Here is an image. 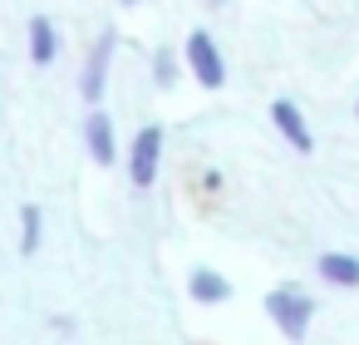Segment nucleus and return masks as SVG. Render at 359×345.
<instances>
[{
	"instance_id": "obj_1",
	"label": "nucleus",
	"mask_w": 359,
	"mask_h": 345,
	"mask_svg": "<svg viewBox=\"0 0 359 345\" xmlns=\"http://www.w3.org/2000/svg\"><path fill=\"white\" fill-rule=\"evenodd\" d=\"M266 315L280 325V335H285V340H305V330H310V320H315V301H310L305 291L280 286V291H271V296H266Z\"/></svg>"
},
{
	"instance_id": "obj_2",
	"label": "nucleus",
	"mask_w": 359,
	"mask_h": 345,
	"mask_svg": "<svg viewBox=\"0 0 359 345\" xmlns=\"http://www.w3.org/2000/svg\"><path fill=\"white\" fill-rule=\"evenodd\" d=\"M182 55H187V70H192V79L202 89H222L226 84V60H222V50H217V40L207 30H192Z\"/></svg>"
},
{
	"instance_id": "obj_3",
	"label": "nucleus",
	"mask_w": 359,
	"mask_h": 345,
	"mask_svg": "<svg viewBox=\"0 0 359 345\" xmlns=\"http://www.w3.org/2000/svg\"><path fill=\"white\" fill-rule=\"evenodd\" d=\"M158 163H163V129L148 124V129H138V138L128 148V178H133L138 193L158 183Z\"/></svg>"
},
{
	"instance_id": "obj_4",
	"label": "nucleus",
	"mask_w": 359,
	"mask_h": 345,
	"mask_svg": "<svg viewBox=\"0 0 359 345\" xmlns=\"http://www.w3.org/2000/svg\"><path fill=\"white\" fill-rule=\"evenodd\" d=\"M109 60H114V30H104L89 50V65H84V79H79V94L84 104H99L104 99V84H109Z\"/></svg>"
},
{
	"instance_id": "obj_5",
	"label": "nucleus",
	"mask_w": 359,
	"mask_h": 345,
	"mask_svg": "<svg viewBox=\"0 0 359 345\" xmlns=\"http://www.w3.org/2000/svg\"><path fill=\"white\" fill-rule=\"evenodd\" d=\"M271 124L280 129V138H285L295 153H315V134H310L305 114H300L290 99H276V104H271Z\"/></svg>"
},
{
	"instance_id": "obj_6",
	"label": "nucleus",
	"mask_w": 359,
	"mask_h": 345,
	"mask_svg": "<svg viewBox=\"0 0 359 345\" xmlns=\"http://www.w3.org/2000/svg\"><path fill=\"white\" fill-rule=\"evenodd\" d=\"M84 143H89V153H94L99 168H114L118 143H114V119H109L104 109H89V119H84Z\"/></svg>"
},
{
	"instance_id": "obj_7",
	"label": "nucleus",
	"mask_w": 359,
	"mask_h": 345,
	"mask_svg": "<svg viewBox=\"0 0 359 345\" xmlns=\"http://www.w3.org/2000/svg\"><path fill=\"white\" fill-rule=\"evenodd\" d=\"M187 291H192V301H197V306H222V301H231V281H226V276H217L212 266H192Z\"/></svg>"
},
{
	"instance_id": "obj_8",
	"label": "nucleus",
	"mask_w": 359,
	"mask_h": 345,
	"mask_svg": "<svg viewBox=\"0 0 359 345\" xmlns=\"http://www.w3.org/2000/svg\"><path fill=\"white\" fill-rule=\"evenodd\" d=\"M315 271H320L330 286H344V291L359 286V256H349V252H325V256L315 261Z\"/></svg>"
},
{
	"instance_id": "obj_9",
	"label": "nucleus",
	"mask_w": 359,
	"mask_h": 345,
	"mask_svg": "<svg viewBox=\"0 0 359 345\" xmlns=\"http://www.w3.org/2000/svg\"><path fill=\"white\" fill-rule=\"evenodd\" d=\"M55 55H60V35H55V25L45 15H35L30 20V60H35V70L55 65Z\"/></svg>"
},
{
	"instance_id": "obj_10",
	"label": "nucleus",
	"mask_w": 359,
	"mask_h": 345,
	"mask_svg": "<svg viewBox=\"0 0 359 345\" xmlns=\"http://www.w3.org/2000/svg\"><path fill=\"white\" fill-rule=\"evenodd\" d=\"M40 207L35 202H25L20 207V256H35V247H40Z\"/></svg>"
},
{
	"instance_id": "obj_11",
	"label": "nucleus",
	"mask_w": 359,
	"mask_h": 345,
	"mask_svg": "<svg viewBox=\"0 0 359 345\" xmlns=\"http://www.w3.org/2000/svg\"><path fill=\"white\" fill-rule=\"evenodd\" d=\"M158 84H163V89L172 84V55H158Z\"/></svg>"
},
{
	"instance_id": "obj_12",
	"label": "nucleus",
	"mask_w": 359,
	"mask_h": 345,
	"mask_svg": "<svg viewBox=\"0 0 359 345\" xmlns=\"http://www.w3.org/2000/svg\"><path fill=\"white\" fill-rule=\"evenodd\" d=\"M123 6H143V0H123Z\"/></svg>"
},
{
	"instance_id": "obj_13",
	"label": "nucleus",
	"mask_w": 359,
	"mask_h": 345,
	"mask_svg": "<svg viewBox=\"0 0 359 345\" xmlns=\"http://www.w3.org/2000/svg\"><path fill=\"white\" fill-rule=\"evenodd\" d=\"M354 114H359V104H354Z\"/></svg>"
}]
</instances>
